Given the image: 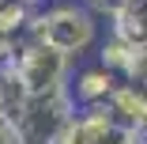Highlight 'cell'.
Masks as SVG:
<instances>
[{"label":"cell","mask_w":147,"mask_h":144,"mask_svg":"<svg viewBox=\"0 0 147 144\" xmlns=\"http://www.w3.org/2000/svg\"><path fill=\"white\" fill-rule=\"evenodd\" d=\"M0 144H23V136H19V129L8 114H0Z\"/></svg>","instance_id":"cell-9"},{"label":"cell","mask_w":147,"mask_h":144,"mask_svg":"<svg viewBox=\"0 0 147 144\" xmlns=\"http://www.w3.org/2000/svg\"><path fill=\"white\" fill-rule=\"evenodd\" d=\"M72 114H76V102L68 95V87H57L45 95H26L8 118L15 121L23 144H53Z\"/></svg>","instance_id":"cell-3"},{"label":"cell","mask_w":147,"mask_h":144,"mask_svg":"<svg viewBox=\"0 0 147 144\" xmlns=\"http://www.w3.org/2000/svg\"><path fill=\"white\" fill-rule=\"evenodd\" d=\"M125 83L147 91V46H136V49H132V61H128V68H125Z\"/></svg>","instance_id":"cell-7"},{"label":"cell","mask_w":147,"mask_h":144,"mask_svg":"<svg viewBox=\"0 0 147 144\" xmlns=\"http://www.w3.org/2000/svg\"><path fill=\"white\" fill-rule=\"evenodd\" d=\"M106 144H147L136 129H125V125H113V133L106 136Z\"/></svg>","instance_id":"cell-8"},{"label":"cell","mask_w":147,"mask_h":144,"mask_svg":"<svg viewBox=\"0 0 147 144\" xmlns=\"http://www.w3.org/2000/svg\"><path fill=\"white\" fill-rule=\"evenodd\" d=\"M109 19H113L109 34H117L128 46H147V0H125Z\"/></svg>","instance_id":"cell-6"},{"label":"cell","mask_w":147,"mask_h":144,"mask_svg":"<svg viewBox=\"0 0 147 144\" xmlns=\"http://www.w3.org/2000/svg\"><path fill=\"white\" fill-rule=\"evenodd\" d=\"M68 65H72L68 57H61L57 49L23 34L15 42V53H11L4 76L26 99V95H45V91H57V87H68Z\"/></svg>","instance_id":"cell-2"},{"label":"cell","mask_w":147,"mask_h":144,"mask_svg":"<svg viewBox=\"0 0 147 144\" xmlns=\"http://www.w3.org/2000/svg\"><path fill=\"white\" fill-rule=\"evenodd\" d=\"M113 125L117 121H113L109 106H83V110H76L68 118V125L61 129V136L53 144H106Z\"/></svg>","instance_id":"cell-4"},{"label":"cell","mask_w":147,"mask_h":144,"mask_svg":"<svg viewBox=\"0 0 147 144\" xmlns=\"http://www.w3.org/2000/svg\"><path fill=\"white\" fill-rule=\"evenodd\" d=\"M26 38H34L72 61V57H79L94 46L98 15L83 0H49V4L34 8L30 23H26Z\"/></svg>","instance_id":"cell-1"},{"label":"cell","mask_w":147,"mask_h":144,"mask_svg":"<svg viewBox=\"0 0 147 144\" xmlns=\"http://www.w3.org/2000/svg\"><path fill=\"white\" fill-rule=\"evenodd\" d=\"M117 87H121V80H117L109 68L87 65V68H79L76 80L68 83V95H72L76 110H83V106H109V99H113Z\"/></svg>","instance_id":"cell-5"}]
</instances>
